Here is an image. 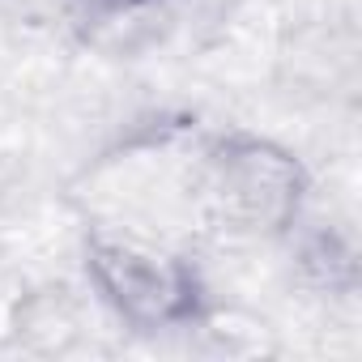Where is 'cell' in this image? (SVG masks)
<instances>
[{
	"mask_svg": "<svg viewBox=\"0 0 362 362\" xmlns=\"http://www.w3.org/2000/svg\"><path fill=\"white\" fill-rule=\"evenodd\" d=\"M119 5H136V0H119Z\"/></svg>",
	"mask_w": 362,
	"mask_h": 362,
	"instance_id": "obj_4",
	"label": "cell"
},
{
	"mask_svg": "<svg viewBox=\"0 0 362 362\" xmlns=\"http://www.w3.org/2000/svg\"><path fill=\"white\" fill-rule=\"evenodd\" d=\"M98 5H103V0H98ZM107 5H119V0H107Z\"/></svg>",
	"mask_w": 362,
	"mask_h": 362,
	"instance_id": "obj_3",
	"label": "cell"
},
{
	"mask_svg": "<svg viewBox=\"0 0 362 362\" xmlns=\"http://www.w3.org/2000/svg\"><path fill=\"white\" fill-rule=\"evenodd\" d=\"M205 184L226 222L243 230H286L298 222L307 175L298 158L264 136H222L205 153Z\"/></svg>",
	"mask_w": 362,
	"mask_h": 362,
	"instance_id": "obj_2",
	"label": "cell"
},
{
	"mask_svg": "<svg viewBox=\"0 0 362 362\" xmlns=\"http://www.w3.org/2000/svg\"><path fill=\"white\" fill-rule=\"evenodd\" d=\"M86 273L98 298L128 328H184L205 315V290L197 269L170 247L141 235L94 230L86 239Z\"/></svg>",
	"mask_w": 362,
	"mask_h": 362,
	"instance_id": "obj_1",
	"label": "cell"
}]
</instances>
